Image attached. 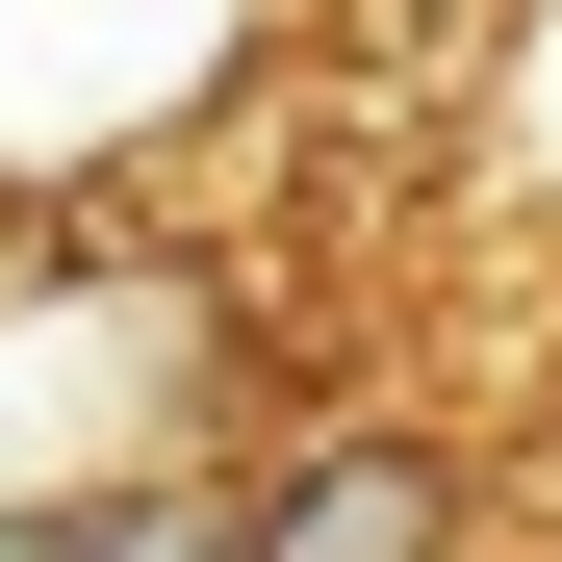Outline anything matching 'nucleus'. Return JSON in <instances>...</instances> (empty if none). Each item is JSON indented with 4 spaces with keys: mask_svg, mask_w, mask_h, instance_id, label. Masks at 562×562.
Returning <instances> with one entry per match:
<instances>
[{
    "mask_svg": "<svg viewBox=\"0 0 562 562\" xmlns=\"http://www.w3.org/2000/svg\"><path fill=\"white\" fill-rule=\"evenodd\" d=\"M26 562H231V435L205 460H77V486H26Z\"/></svg>",
    "mask_w": 562,
    "mask_h": 562,
    "instance_id": "20e7f679",
    "label": "nucleus"
},
{
    "mask_svg": "<svg viewBox=\"0 0 562 562\" xmlns=\"http://www.w3.org/2000/svg\"><path fill=\"white\" fill-rule=\"evenodd\" d=\"M256 26H281V0H0V205L179 154L256 77Z\"/></svg>",
    "mask_w": 562,
    "mask_h": 562,
    "instance_id": "f03ea898",
    "label": "nucleus"
},
{
    "mask_svg": "<svg viewBox=\"0 0 562 562\" xmlns=\"http://www.w3.org/2000/svg\"><path fill=\"white\" fill-rule=\"evenodd\" d=\"M0 562H26V486H0Z\"/></svg>",
    "mask_w": 562,
    "mask_h": 562,
    "instance_id": "39448f33",
    "label": "nucleus"
},
{
    "mask_svg": "<svg viewBox=\"0 0 562 562\" xmlns=\"http://www.w3.org/2000/svg\"><path fill=\"white\" fill-rule=\"evenodd\" d=\"M231 435V281L205 256H103L52 205H0V486H77V460H205Z\"/></svg>",
    "mask_w": 562,
    "mask_h": 562,
    "instance_id": "f257e3e1",
    "label": "nucleus"
},
{
    "mask_svg": "<svg viewBox=\"0 0 562 562\" xmlns=\"http://www.w3.org/2000/svg\"><path fill=\"white\" fill-rule=\"evenodd\" d=\"M231 562H486V486L409 409H307V435H231Z\"/></svg>",
    "mask_w": 562,
    "mask_h": 562,
    "instance_id": "7ed1b4c3",
    "label": "nucleus"
}]
</instances>
